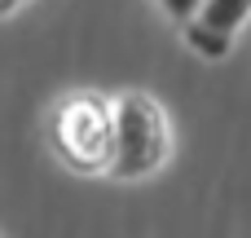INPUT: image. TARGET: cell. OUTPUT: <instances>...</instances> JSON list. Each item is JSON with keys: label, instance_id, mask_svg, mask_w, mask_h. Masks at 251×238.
<instances>
[{"label": "cell", "instance_id": "cell-1", "mask_svg": "<svg viewBox=\"0 0 251 238\" xmlns=\"http://www.w3.org/2000/svg\"><path fill=\"white\" fill-rule=\"evenodd\" d=\"M53 150L75 172H110L115 163V102H101L93 93L66 97L53 110L49 124Z\"/></svg>", "mask_w": 251, "mask_h": 238}, {"label": "cell", "instance_id": "cell-2", "mask_svg": "<svg viewBox=\"0 0 251 238\" xmlns=\"http://www.w3.org/2000/svg\"><path fill=\"white\" fill-rule=\"evenodd\" d=\"M168 159V119L154 97L146 93H124L115 102V163L110 177L137 181L150 177Z\"/></svg>", "mask_w": 251, "mask_h": 238}, {"label": "cell", "instance_id": "cell-3", "mask_svg": "<svg viewBox=\"0 0 251 238\" xmlns=\"http://www.w3.org/2000/svg\"><path fill=\"white\" fill-rule=\"evenodd\" d=\"M247 18H251V0H203L199 18L185 26V35L203 57H221Z\"/></svg>", "mask_w": 251, "mask_h": 238}, {"label": "cell", "instance_id": "cell-4", "mask_svg": "<svg viewBox=\"0 0 251 238\" xmlns=\"http://www.w3.org/2000/svg\"><path fill=\"white\" fill-rule=\"evenodd\" d=\"M159 9L172 18V22H181V26H190L194 18H199V9H203V0H159Z\"/></svg>", "mask_w": 251, "mask_h": 238}, {"label": "cell", "instance_id": "cell-5", "mask_svg": "<svg viewBox=\"0 0 251 238\" xmlns=\"http://www.w3.org/2000/svg\"><path fill=\"white\" fill-rule=\"evenodd\" d=\"M13 4H18V0H4V9H13Z\"/></svg>", "mask_w": 251, "mask_h": 238}]
</instances>
